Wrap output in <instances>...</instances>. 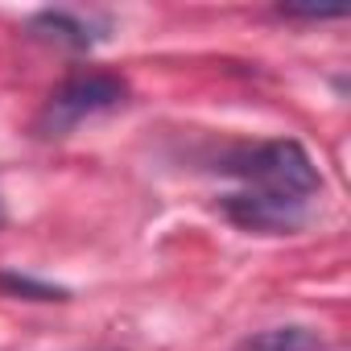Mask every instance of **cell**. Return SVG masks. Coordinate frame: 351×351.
<instances>
[{
    "label": "cell",
    "mask_w": 351,
    "mask_h": 351,
    "mask_svg": "<svg viewBox=\"0 0 351 351\" xmlns=\"http://www.w3.org/2000/svg\"><path fill=\"white\" fill-rule=\"evenodd\" d=\"M128 99V83L112 71H79L66 83H58L46 104L34 116V132L38 136H66L75 132L83 120L104 116L112 108H120Z\"/></svg>",
    "instance_id": "obj_2"
},
{
    "label": "cell",
    "mask_w": 351,
    "mask_h": 351,
    "mask_svg": "<svg viewBox=\"0 0 351 351\" xmlns=\"http://www.w3.org/2000/svg\"><path fill=\"white\" fill-rule=\"evenodd\" d=\"M223 215L244 228V232H265V236H285L298 232L310 215V203L298 199H281V195H265V191H236L223 199Z\"/></svg>",
    "instance_id": "obj_3"
},
{
    "label": "cell",
    "mask_w": 351,
    "mask_h": 351,
    "mask_svg": "<svg viewBox=\"0 0 351 351\" xmlns=\"http://www.w3.org/2000/svg\"><path fill=\"white\" fill-rule=\"evenodd\" d=\"M223 169L244 178L248 191H265V195H281L298 203H310L322 191V173L298 141H265V145L240 149L228 157Z\"/></svg>",
    "instance_id": "obj_1"
},
{
    "label": "cell",
    "mask_w": 351,
    "mask_h": 351,
    "mask_svg": "<svg viewBox=\"0 0 351 351\" xmlns=\"http://www.w3.org/2000/svg\"><path fill=\"white\" fill-rule=\"evenodd\" d=\"M34 29H38V38L58 42V46H71V50H87V46L99 42L91 17L62 13V9H58V13H38V17H34Z\"/></svg>",
    "instance_id": "obj_4"
},
{
    "label": "cell",
    "mask_w": 351,
    "mask_h": 351,
    "mask_svg": "<svg viewBox=\"0 0 351 351\" xmlns=\"http://www.w3.org/2000/svg\"><path fill=\"white\" fill-rule=\"evenodd\" d=\"M236 351H322V339L310 326H269L248 335Z\"/></svg>",
    "instance_id": "obj_5"
},
{
    "label": "cell",
    "mask_w": 351,
    "mask_h": 351,
    "mask_svg": "<svg viewBox=\"0 0 351 351\" xmlns=\"http://www.w3.org/2000/svg\"><path fill=\"white\" fill-rule=\"evenodd\" d=\"M0 289H9V293H29V298H38V302H54V298H62V289H50V285L29 281V277H17V273H5V277H0Z\"/></svg>",
    "instance_id": "obj_6"
},
{
    "label": "cell",
    "mask_w": 351,
    "mask_h": 351,
    "mask_svg": "<svg viewBox=\"0 0 351 351\" xmlns=\"http://www.w3.org/2000/svg\"><path fill=\"white\" fill-rule=\"evenodd\" d=\"M0 223H5V203H0Z\"/></svg>",
    "instance_id": "obj_8"
},
{
    "label": "cell",
    "mask_w": 351,
    "mask_h": 351,
    "mask_svg": "<svg viewBox=\"0 0 351 351\" xmlns=\"http://www.w3.org/2000/svg\"><path fill=\"white\" fill-rule=\"evenodd\" d=\"M281 17H306V21H330V17H343V9H314V5H306V9H281Z\"/></svg>",
    "instance_id": "obj_7"
}]
</instances>
